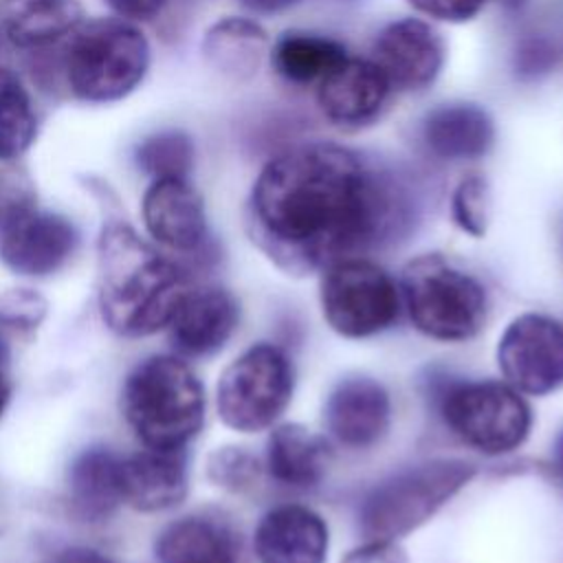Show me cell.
<instances>
[{"instance_id":"e575fe53","label":"cell","mask_w":563,"mask_h":563,"mask_svg":"<svg viewBox=\"0 0 563 563\" xmlns=\"http://www.w3.org/2000/svg\"><path fill=\"white\" fill-rule=\"evenodd\" d=\"M40 563H117V561L108 552L95 545L70 543V545L55 548Z\"/></svg>"},{"instance_id":"8d00e7d4","label":"cell","mask_w":563,"mask_h":563,"mask_svg":"<svg viewBox=\"0 0 563 563\" xmlns=\"http://www.w3.org/2000/svg\"><path fill=\"white\" fill-rule=\"evenodd\" d=\"M235 2L253 15H277L297 7L301 0H235Z\"/></svg>"},{"instance_id":"836d02e7","label":"cell","mask_w":563,"mask_h":563,"mask_svg":"<svg viewBox=\"0 0 563 563\" xmlns=\"http://www.w3.org/2000/svg\"><path fill=\"white\" fill-rule=\"evenodd\" d=\"M339 563H409L407 552L389 539H367L363 545H356Z\"/></svg>"},{"instance_id":"484cf974","label":"cell","mask_w":563,"mask_h":563,"mask_svg":"<svg viewBox=\"0 0 563 563\" xmlns=\"http://www.w3.org/2000/svg\"><path fill=\"white\" fill-rule=\"evenodd\" d=\"M37 114L22 79L0 68V163L20 158L35 141Z\"/></svg>"},{"instance_id":"ffe728a7","label":"cell","mask_w":563,"mask_h":563,"mask_svg":"<svg viewBox=\"0 0 563 563\" xmlns=\"http://www.w3.org/2000/svg\"><path fill=\"white\" fill-rule=\"evenodd\" d=\"M64 499L77 521H108L123 506V455L106 444L81 449L68 464Z\"/></svg>"},{"instance_id":"cb8c5ba5","label":"cell","mask_w":563,"mask_h":563,"mask_svg":"<svg viewBox=\"0 0 563 563\" xmlns=\"http://www.w3.org/2000/svg\"><path fill=\"white\" fill-rule=\"evenodd\" d=\"M200 48L205 62L218 75L231 81H249L268 57L271 37L257 20L227 15L207 29Z\"/></svg>"},{"instance_id":"d590c367","label":"cell","mask_w":563,"mask_h":563,"mask_svg":"<svg viewBox=\"0 0 563 563\" xmlns=\"http://www.w3.org/2000/svg\"><path fill=\"white\" fill-rule=\"evenodd\" d=\"M108 7L125 22H145L161 15L167 0H106Z\"/></svg>"},{"instance_id":"7a4b0ae2","label":"cell","mask_w":563,"mask_h":563,"mask_svg":"<svg viewBox=\"0 0 563 563\" xmlns=\"http://www.w3.org/2000/svg\"><path fill=\"white\" fill-rule=\"evenodd\" d=\"M191 286L183 260L163 253L125 222L103 227L97 242V306L110 332L143 339L167 330Z\"/></svg>"},{"instance_id":"5bb4252c","label":"cell","mask_w":563,"mask_h":563,"mask_svg":"<svg viewBox=\"0 0 563 563\" xmlns=\"http://www.w3.org/2000/svg\"><path fill=\"white\" fill-rule=\"evenodd\" d=\"M394 88L369 57L350 55L314 88L321 117L345 132L378 123L394 99Z\"/></svg>"},{"instance_id":"2e32d148","label":"cell","mask_w":563,"mask_h":563,"mask_svg":"<svg viewBox=\"0 0 563 563\" xmlns=\"http://www.w3.org/2000/svg\"><path fill=\"white\" fill-rule=\"evenodd\" d=\"M240 314V301L229 288L191 286L167 325L169 343L183 358H209L231 341Z\"/></svg>"},{"instance_id":"ac0fdd59","label":"cell","mask_w":563,"mask_h":563,"mask_svg":"<svg viewBox=\"0 0 563 563\" xmlns=\"http://www.w3.org/2000/svg\"><path fill=\"white\" fill-rule=\"evenodd\" d=\"M330 528L303 504H279L266 510L253 532L257 563H325Z\"/></svg>"},{"instance_id":"9a60e30c","label":"cell","mask_w":563,"mask_h":563,"mask_svg":"<svg viewBox=\"0 0 563 563\" xmlns=\"http://www.w3.org/2000/svg\"><path fill=\"white\" fill-rule=\"evenodd\" d=\"M387 387L365 374L341 378L323 402V429L347 451H367L383 442L391 427Z\"/></svg>"},{"instance_id":"d4e9b609","label":"cell","mask_w":563,"mask_h":563,"mask_svg":"<svg viewBox=\"0 0 563 563\" xmlns=\"http://www.w3.org/2000/svg\"><path fill=\"white\" fill-rule=\"evenodd\" d=\"M347 57V46L341 40L301 29L284 31L268 51L273 73L295 88H317Z\"/></svg>"},{"instance_id":"d6986e66","label":"cell","mask_w":563,"mask_h":563,"mask_svg":"<svg viewBox=\"0 0 563 563\" xmlns=\"http://www.w3.org/2000/svg\"><path fill=\"white\" fill-rule=\"evenodd\" d=\"M189 493L187 449L143 446L123 455V504L143 515L172 510Z\"/></svg>"},{"instance_id":"7402d4cb","label":"cell","mask_w":563,"mask_h":563,"mask_svg":"<svg viewBox=\"0 0 563 563\" xmlns=\"http://www.w3.org/2000/svg\"><path fill=\"white\" fill-rule=\"evenodd\" d=\"M328 468L325 442L299 422L277 424L264 451L268 477L290 490H312L321 484Z\"/></svg>"},{"instance_id":"4316f807","label":"cell","mask_w":563,"mask_h":563,"mask_svg":"<svg viewBox=\"0 0 563 563\" xmlns=\"http://www.w3.org/2000/svg\"><path fill=\"white\" fill-rule=\"evenodd\" d=\"M196 161L194 139L185 130H161L134 147L136 167L154 178H189Z\"/></svg>"},{"instance_id":"f35d334b","label":"cell","mask_w":563,"mask_h":563,"mask_svg":"<svg viewBox=\"0 0 563 563\" xmlns=\"http://www.w3.org/2000/svg\"><path fill=\"white\" fill-rule=\"evenodd\" d=\"M9 402H11V383H9L7 374H4V369L0 367V418L4 416Z\"/></svg>"},{"instance_id":"f546056e","label":"cell","mask_w":563,"mask_h":563,"mask_svg":"<svg viewBox=\"0 0 563 563\" xmlns=\"http://www.w3.org/2000/svg\"><path fill=\"white\" fill-rule=\"evenodd\" d=\"M449 209H451L453 224L462 233L471 238H482L488 229V209H490L488 180L477 172L462 176L451 191Z\"/></svg>"},{"instance_id":"9c48e42d","label":"cell","mask_w":563,"mask_h":563,"mask_svg":"<svg viewBox=\"0 0 563 563\" xmlns=\"http://www.w3.org/2000/svg\"><path fill=\"white\" fill-rule=\"evenodd\" d=\"M323 321L343 339H369L389 330L402 310L398 282L363 255L341 257L321 271Z\"/></svg>"},{"instance_id":"4dcf8cb0","label":"cell","mask_w":563,"mask_h":563,"mask_svg":"<svg viewBox=\"0 0 563 563\" xmlns=\"http://www.w3.org/2000/svg\"><path fill=\"white\" fill-rule=\"evenodd\" d=\"M48 314V301L42 292L18 286L0 292V330L7 332H33Z\"/></svg>"},{"instance_id":"8fae6325","label":"cell","mask_w":563,"mask_h":563,"mask_svg":"<svg viewBox=\"0 0 563 563\" xmlns=\"http://www.w3.org/2000/svg\"><path fill=\"white\" fill-rule=\"evenodd\" d=\"M141 216L154 244L191 262L213 260L205 200L189 178H154L143 194Z\"/></svg>"},{"instance_id":"7c38bea8","label":"cell","mask_w":563,"mask_h":563,"mask_svg":"<svg viewBox=\"0 0 563 563\" xmlns=\"http://www.w3.org/2000/svg\"><path fill=\"white\" fill-rule=\"evenodd\" d=\"M79 240L68 216L35 205L0 227V260L18 277L44 279L73 260Z\"/></svg>"},{"instance_id":"74e56055","label":"cell","mask_w":563,"mask_h":563,"mask_svg":"<svg viewBox=\"0 0 563 563\" xmlns=\"http://www.w3.org/2000/svg\"><path fill=\"white\" fill-rule=\"evenodd\" d=\"M552 466H554L559 479L563 482V429L559 431V435L554 440V446H552Z\"/></svg>"},{"instance_id":"1f68e13d","label":"cell","mask_w":563,"mask_h":563,"mask_svg":"<svg viewBox=\"0 0 563 563\" xmlns=\"http://www.w3.org/2000/svg\"><path fill=\"white\" fill-rule=\"evenodd\" d=\"M35 187L18 167L0 169V227L18 213L35 207Z\"/></svg>"},{"instance_id":"5b68a950","label":"cell","mask_w":563,"mask_h":563,"mask_svg":"<svg viewBox=\"0 0 563 563\" xmlns=\"http://www.w3.org/2000/svg\"><path fill=\"white\" fill-rule=\"evenodd\" d=\"M429 398L444 427L482 455H508L530 435L532 409L506 380L433 376Z\"/></svg>"},{"instance_id":"60d3db41","label":"cell","mask_w":563,"mask_h":563,"mask_svg":"<svg viewBox=\"0 0 563 563\" xmlns=\"http://www.w3.org/2000/svg\"><path fill=\"white\" fill-rule=\"evenodd\" d=\"M9 361V345H7V339H4V332L0 330V367H4Z\"/></svg>"},{"instance_id":"30bf717a","label":"cell","mask_w":563,"mask_h":563,"mask_svg":"<svg viewBox=\"0 0 563 563\" xmlns=\"http://www.w3.org/2000/svg\"><path fill=\"white\" fill-rule=\"evenodd\" d=\"M497 365L519 394L548 396L563 387V323L545 312L517 314L497 341Z\"/></svg>"},{"instance_id":"b9f144b4","label":"cell","mask_w":563,"mask_h":563,"mask_svg":"<svg viewBox=\"0 0 563 563\" xmlns=\"http://www.w3.org/2000/svg\"><path fill=\"white\" fill-rule=\"evenodd\" d=\"M0 33H2V31H0Z\"/></svg>"},{"instance_id":"e0dca14e","label":"cell","mask_w":563,"mask_h":563,"mask_svg":"<svg viewBox=\"0 0 563 563\" xmlns=\"http://www.w3.org/2000/svg\"><path fill=\"white\" fill-rule=\"evenodd\" d=\"M497 139L493 114L475 101H444L427 110L418 123L420 147L442 163L484 158Z\"/></svg>"},{"instance_id":"44dd1931","label":"cell","mask_w":563,"mask_h":563,"mask_svg":"<svg viewBox=\"0 0 563 563\" xmlns=\"http://www.w3.org/2000/svg\"><path fill=\"white\" fill-rule=\"evenodd\" d=\"M158 563H242L233 526L209 512H191L169 521L154 539Z\"/></svg>"},{"instance_id":"8992f818","label":"cell","mask_w":563,"mask_h":563,"mask_svg":"<svg viewBox=\"0 0 563 563\" xmlns=\"http://www.w3.org/2000/svg\"><path fill=\"white\" fill-rule=\"evenodd\" d=\"M150 68V44L139 26L121 18L84 20L62 55L68 90L88 103L128 97Z\"/></svg>"},{"instance_id":"6da1fadb","label":"cell","mask_w":563,"mask_h":563,"mask_svg":"<svg viewBox=\"0 0 563 563\" xmlns=\"http://www.w3.org/2000/svg\"><path fill=\"white\" fill-rule=\"evenodd\" d=\"M420 211V187L405 167L341 143L297 141L255 176L246 231L277 268L308 275L407 238Z\"/></svg>"},{"instance_id":"ba28073f","label":"cell","mask_w":563,"mask_h":563,"mask_svg":"<svg viewBox=\"0 0 563 563\" xmlns=\"http://www.w3.org/2000/svg\"><path fill=\"white\" fill-rule=\"evenodd\" d=\"M295 391V365L288 352L260 341L224 365L216 383V413L235 433L271 429L288 409Z\"/></svg>"},{"instance_id":"ab89813d","label":"cell","mask_w":563,"mask_h":563,"mask_svg":"<svg viewBox=\"0 0 563 563\" xmlns=\"http://www.w3.org/2000/svg\"><path fill=\"white\" fill-rule=\"evenodd\" d=\"M495 2L508 15H517V13H521L530 4V0H495Z\"/></svg>"},{"instance_id":"52a82bcc","label":"cell","mask_w":563,"mask_h":563,"mask_svg":"<svg viewBox=\"0 0 563 563\" xmlns=\"http://www.w3.org/2000/svg\"><path fill=\"white\" fill-rule=\"evenodd\" d=\"M475 466L460 457H433L380 479L358 506L365 539L396 541L424 526L473 477Z\"/></svg>"},{"instance_id":"3957f363","label":"cell","mask_w":563,"mask_h":563,"mask_svg":"<svg viewBox=\"0 0 563 563\" xmlns=\"http://www.w3.org/2000/svg\"><path fill=\"white\" fill-rule=\"evenodd\" d=\"M119 409L143 446L187 449L205 427V385L187 358L150 354L125 374Z\"/></svg>"},{"instance_id":"d6a6232c","label":"cell","mask_w":563,"mask_h":563,"mask_svg":"<svg viewBox=\"0 0 563 563\" xmlns=\"http://www.w3.org/2000/svg\"><path fill=\"white\" fill-rule=\"evenodd\" d=\"M490 0H407V4L433 20L444 24H466L475 20Z\"/></svg>"},{"instance_id":"4fadbf2b","label":"cell","mask_w":563,"mask_h":563,"mask_svg":"<svg viewBox=\"0 0 563 563\" xmlns=\"http://www.w3.org/2000/svg\"><path fill=\"white\" fill-rule=\"evenodd\" d=\"M369 59L378 66L394 92H422L444 68L442 35L422 18H398L378 29Z\"/></svg>"},{"instance_id":"277c9868","label":"cell","mask_w":563,"mask_h":563,"mask_svg":"<svg viewBox=\"0 0 563 563\" xmlns=\"http://www.w3.org/2000/svg\"><path fill=\"white\" fill-rule=\"evenodd\" d=\"M402 308L411 325L440 343H464L488 319L484 284L442 253L409 260L398 279Z\"/></svg>"},{"instance_id":"603a6c76","label":"cell","mask_w":563,"mask_h":563,"mask_svg":"<svg viewBox=\"0 0 563 563\" xmlns=\"http://www.w3.org/2000/svg\"><path fill=\"white\" fill-rule=\"evenodd\" d=\"M84 22L79 0H2L0 31L22 51H42L66 40Z\"/></svg>"},{"instance_id":"f1b7e54d","label":"cell","mask_w":563,"mask_h":563,"mask_svg":"<svg viewBox=\"0 0 563 563\" xmlns=\"http://www.w3.org/2000/svg\"><path fill=\"white\" fill-rule=\"evenodd\" d=\"M561 59L563 51L554 37L541 31H526L512 44L510 73L521 84H534L552 75Z\"/></svg>"},{"instance_id":"83f0119b","label":"cell","mask_w":563,"mask_h":563,"mask_svg":"<svg viewBox=\"0 0 563 563\" xmlns=\"http://www.w3.org/2000/svg\"><path fill=\"white\" fill-rule=\"evenodd\" d=\"M262 475L264 462H260V457L244 446H218L207 457L209 482L233 495H244L257 488Z\"/></svg>"}]
</instances>
